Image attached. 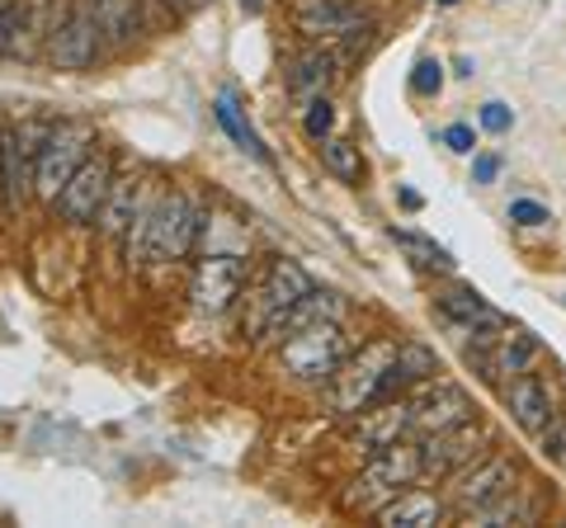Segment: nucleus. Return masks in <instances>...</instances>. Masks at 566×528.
<instances>
[{"label":"nucleus","instance_id":"c756f323","mask_svg":"<svg viewBox=\"0 0 566 528\" xmlns=\"http://www.w3.org/2000/svg\"><path fill=\"white\" fill-rule=\"evenodd\" d=\"M331 128H335V109H331V99L326 95H312V104H307V133L322 142V137H331Z\"/></svg>","mask_w":566,"mask_h":528},{"label":"nucleus","instance_id":"ddd939ff","mask_svg":"<svg viewBox=\"0 0 566 528\" xmlns=\"http://www.w3.org/2000/svg\"><path fill=\"white\" fill-rule=\"evenodd\" d=\"M293 24H297V33H307L316 43H335V39H359L374 20H368V10H359L354 0H297Z\"/></svg>","mask_w":566,"mask_h":528},{"label":"nucleus","instance_id":"0eeeda50","mask_svg":"<svg viewBox=\"0 0 566 528\" xmlns=\"http://www.w3.org/2000/svg\"><path fill=\"white\" fill-rule=\"evenodd\" d=\"M85 147H91V128H85V123H57V128H48L43 151H39V161H33V189H39L43 203L62 199L66 180L85 161Z\"/></svg>","mask_w":566,"mask_h":528},{"label":"nucleus","instance_id":"c85d7f7f","mask_svg":"<svg viewBox=\"0 0 566 528\" xmlns=\"http://www.w3.org/2000/svg\"><path fill=\"white\" fill-rule=\"evenodd\" d=\"M411 91H416V95H424V99H434L439 91H444V66H439L434 57H424V62H416Z\"/></svg>","mask_w":566,"mask_h":528},{"label":"nucleus","instance_id":"6e6552de","mask_svg":"<svg viewBox=\"0 0 566 528\" xmlns=\"http://www.w3.org/2000/svg\"><path fill=\"white\" fill-rule=\"evenodd\" d=\"M109 184H114V156H109V151H95V156H85V161L76 166V175L66 180L62 199L52 203V208H57V213H62L71 226H91V222H99V213H104Z\"/></svg>","mask_w":566,"mask_h":528},{"label":"nucleus","instance_id":"4be33fe9","mask_svg":"<svg viewBox=\"0 0 566 528\" xmlns=\"http://www.w3.org/2000/svg\"><path fill=\"white\" fill-rule=\"evenodd\" d=\"M29 151L20 142V133H0V199H6V213H20L24 193H29Z\"/></svg>","mask_w":566,"mask_h":528},{"label":"nucleus","instance_id":"2f4dec72","mask_svg":"<svg viewBox=\"0 0 566 528\" xmlns=\"http://www.w3.org/2000/svg\"><path fill=\"white\" fill-rule=\"evenodd\" d=\"M510 222H520V226H547V222H553V213H547L543 203H534V199H515V203H510Z\"/></svg>","mask_w":566,"mask_h":528},{"label":"nucleus","instance_id":"1a4fd4ad","mask_svg":"<svg viewBox=\"0 0 566 528\" xmlns=\"http://www.w3.org/2000/svg\"><path fill=\"white\" fill-rule=\"evenodd\" d=\"M245 288V260L241 255H203L189 274V297L193 307L208 316H222L237 307V297Z\"/></svg>","mask_w":566,"mask_h":528},{"label":"nucleus","instance_id":"e433bc0d","mask_svg":"<svg viewBox=\"0 0 566 528\" xmlns=\"http://www.w3.org/2000/svg\"><path fill=\"white\" fill-rule=\"evenodd\" d=\"M439 6H458V0H439Z\"/></svg>","mask_w":566,"mask_h":528},{"label":"nucleus","instance_id":"2eb2a0df","mask_svg":"<svg viewBox=\"0 0 566 528\" xmlns=\"http://www.w3.org/2000/svg\"><path fill=\"white\" fill-rule=\"evenodd\" d=\"M538 340L534 336H524V330H501V336H495V345L486 349L482 359H476V368H482V378L486 382H510V378H520V373H528V368L538 363Z\"/></svg>","mask_w":566,"mask_h":528},{"label":"nucleus","instance_id":"c9c22d12","mask_svg":"<svg viewBox=\"0 0 566 528\" xmlns=\"http://www.w3.org/2000/svg\"><path fill=\"white\" fill-rule=\"evenodd\" d=\"M166 6H170V14H193L199 6H208V0H166Z\"/></svg>","mask_w":566,"mask_h":528},{"label":"nucleus","instance_id":"f257e3e1","mask_svg":"<svg viewBox=\"0 0 566 528\" xmlns=\"http://www.w3.org/2000/svg\"><path fill=\"white\" fill-rule=\"evenodd\" d=\"M203 232V218L193 208L189 193H166L156 203H142V213L128 232V255L147 260V264H166V260H185L193 251V241Z\"/></svg>","mask_w":566,"mask_h":528},{"label":"nucleus","instance_id":"b1692460","mask_svg":"<svg viewBox=\"0 0 566 528\" xmlns=\"http://www.w3.org/2000/svg\"><path fill=\"white\" fill-rule=\"evenodd\" d=\"M322 161H326V170L335 175V180L359 184L364 156H359V147H354V142H345V137H322Z\"/></svg>","mask_w":566,"mask_h":528},{"label":"nucleus","instance_id":"20e7f679","mask_svg":"<svg viewBox=\"0 0 566 528\" xmlns=\"http://www.w3.org/2000/svg\"><path fill=\"white\" fill-rule=\"evenodd\" d=\"M424 477L420 467V448H406V444H392L382 453H368V467L359 472V482H354V490H345V509H378L401 496L406 486H416Z\"/></svg>","mask_w":566,"mask_h":528},{"label":"nucleus","instance_id":"f3484780","mask_svg":"<svg viewBox=\"0 0 566 528\" xmlns=\"http://www.w3.org/2000/svg\"><path fill=\"white\" fill-rule=\"evenodd\" d=\"M411 434V401L397 397V401H382V406L374 411H364L359 415V448L364 453H382V448H392L401 444V439Z\"/></svg>","mask_w":566,"mask_h":528},{"label":"nucleus","instance_id":"dca6fc26","mask_svg":"<svg viewBox=\"0 0 566 528\" xmlns=\"http://www.w3.org/2000/svg\"><path fill=\"white\" fill-rule=\"evenodd\" d=\"M434 373H439V359H434L430 345H416V340L397 345L392 363H387V378H382V392H378V406H382V401H397L406 392H416V387L430 382Z\"/></svg>","mask_w":566,"mask_h":528},{"label":"nucleus","instance_id":"cd10ccee","mask_svg":"<svg viewBox=\"0 0 566 528\" xmlns=\"http://www.w3.org/2000/svg\"><path fill=\"white\" fill-rule=\"evenodd\" d=\"M24 29H29V0H0V57L20 47Z\"/></svg>","mask_w":566,"mask_h":528},{"label":"nucleus","instance_id":"39448f33","mask_svg":"<svg viewBox=\"0 0 566 528\" xmlns=\"http://www.w3.org/2000/svg\"><path fill=\"white\" fill-rule=\"evenodd\" d=\"M312 293H316V284H312V274L303 270V264L297 260H274L270 274H264V284H260V293H255V336L260 340L283 336L289 311Z\"/></svg>","mask_w":566,"mask_h":528},{"label":"nucleus","instance_id":"9b49d317","mask_svg":"<svg viewBox=\"0 0 566 528\" xmlns=\"http://www.w3.org/2000/svg\"><path fill=\"white\" fill-rule=\"evenodd\" d=\"M486 444H491V430L476 425V420H463V425H453V430L424 434L420 467H424V477H453L458 467H468L472 457H482Z\"/></svg>","mask_w":566,"mask_h":528},{"label":"nucleus","instance_id":"72a5a7b5","mask_svg":"<svg viewBox=\"0 0 566 528\" xmlns=\"http://www.w3.org/2000/svg\"><path fill=\"white\" fill-rule=\"evenodd\" d=\"M444 142H449L458 156H468V151L476 147V133L468 128V123H449V128H444Z\"/></svg>","mask_w":566,"mask_h":528},{"label":"nucleus","instance_id":"6ab92c4d","mask_svg":"<svg viewBox=\"0 0 566 528\" xmlns=\"http://www.w3.org/2000/svg\"><path fill=\"white\" fill-rule=\"evenodd\" d=\"M137 213H142V184L133 180V175H114L109 199H104V213H99L104 236H109V241H128Z\"/></svg>","mask_w":566,"mask_h":528},{"label":"nucleus","instance_id":"412c9836","mask_svg":"<svg viewBox=\"0 0 566 528\" xmlns=\"http://www.w3.org/2000/svg\"><path fill=\"white\" fill-rule=\"evenodd\" d=\"M538 515H543V500H538V496H524L520 486H510L505 496H495V500H486V505L468 509V524H476V528H495V524H534Z\"/></svg>","mask_w":566,"mask_h":528},{"label":"nucleus","instance_id":"423d86ee","mask_svg":"<svg viewBox=\"0 0 566 528\" xmlns=\"http://www.w3.org/2000/svg\"><path fill=\"white\" fill-rule=\"evenodd\" d=\"M48 57L57 72H85L99 57V24L91 0H66L62 14L48 24Z\"/></svg>","mask_w":566,"mask_h":528},{"label":"nucleus","instance_id":"bb28decb","mask_svg":"<svg viewBox=\"0 0 566 528\" xmlns=\"http://www.w3.org/2000/svg\"><path fill=\"white\" fill-rule=\"evenodd\" d=\"M392 241L401 245V251L406 255H411L416 264H420V270H453V260H449V251H444V245H434L430 236H420V232H397V226H392Z\"/></svg>","mask_w":566,"mask_h":528},{"label":"nucleus","instance_id":"9d476101","mask_svg":"<svg viewBox=\"0 0 566 528\" xmlns=\"http://www.w3.org/2000/svg\"><path fill=\"white\" fill-rule=\"evenodd\" d=\"M510 486H515V463H510L505 453H482V457H472L468 467H458L449 477V505L468 515V509L505 496Z\"/></svg>","mask_w":566,"mask_h":528},{"label":"nucleus","instance_id":"f704fd0d","mask_svg":"<svg viewBox=\"0 0 566 528\" xmlns=\"http://www.w3.org/2000/svg\"><path fill=\"white\" fill-rule=\"evenodd\" d=\"M495 175H501V161H495V156H476V161H472V180L476 184H491Z\"/></svg>","mask_w":566,"mask_h":528},{"label":"nucleus","instance_id":"393cba45","mask_svg":"<svg viewBox=\"0 0 566 528\" xmlns=\"http://www.w3.org/2000/svg\"><path fill=\"white\" fill-rule=\"evenodd\" d=\"M331 52H303V57L293 62V76H289V85L297 95H322L326 91V81H331Z\"/></svg>","mask_w":566,"mask_h":528},{"label":"nucleus","instance_id":"5701e85b","mask_svg":"<svg viewBox=\"0 0 566 528\" xmlns=\"http://www.w3.org/2000/svg\"><path fill=\"white\" fill-rule=\"evenodd\" d=\"M95 10V24H99V39L114 43V47H128L142 29V14H137V0H91Z\"/></svg>","mask_w":566,"mask_h":528},{"label":"nucleus","instance_id":"f8f14e48","mask_svg":"<svg viewBox=\"0 0 566 528\" xmlns=\"http://www.w3.org/2000/svg\"><path fill=\"white\" fill-rule=\"evenodd\" d=\"M406 401H411V434H420V439L472 420V397L463 392V387L439 382V378L420 382L416 392H406Z\"/></svg>","mask_w":566,"mask_h":528},{"label":"nucleus","instance_id":"a878e982","mask_svg":"<svg viewBox=\"0 0 566 528\" xmlns=\"http://www.w3.org/2000/svg\"><path fill=\"white\" fill-rule=\"evenodd\" d=\"M212 114H218V123L227 128V137H232L237 147H245V151L255 156V161H270V151H264V142L255 137V128H251V123H245V118L237 114V104H232V99L222 95V99H218V109H212Z\"/></svg>","mask_w":566,"mask_h":528},{"label":"nucleus","instance_id":"473e14b6","mask_svg":"<svg viewBox=\"0 0 566 528\" xmlns=\"http://www.w3.org/2000/svg\"><path fill=\"white\" fill-rule=\"evenodd\" d=\"M510 123H515V114H510L505 104H495V99L482 104V128L486 133H510Z\"/></svg>","mask_w":566,"mask_h":528},{"label":"nucleus","instance_id":"7c9ffc66","mask_svg":"<svg viewBox=\"0 0 566 528\" xmlns=\"http://www.w3.org/2000/svg\"><path fill=\"white\" fill-rule=\"evenodd\" d=\"M543 444V457H553V463H566V411H557V420L538 434Z\"/></svg>","mask_w":566,"mask_h":528},{"label":"nucleus","instance_id":"a211bd4d","mask_svg":"<svg viewBox=\"0 0 566 528\" xmlns=\"http://www.w3.org/2000/svg\"><path fill=\"white\" fill-rule=\"evenodd\" d=\"M439 311H444V321H453L463 336H472V330H482V326H505V316L495 311L491 303H482V293L476 288H463V284L439 293Z\"/></svg>","mask_w":566,"mask_h":528},{"label":"nucleus","instance_id":"f03ea898","mask_svg":"<svg viewBox=\"0 0 566 528\" xmlns=\"http://www.w3.org/2000/svg\"><path fill=\"white\" fill-rule=\"evenodd\" d=\"M397 355V340H374L364 345L359 355H349L340 368L331 373L326 382V401H331V415H364L378 406V392H382V378H387V363Z\"/></svg>","mask_w":566,"mask_h":528},{"label":"nucleus","instance_id":"aec40b11","mask_svg":"<svg viewBox=\"0 0 566 528\" xmlns=\"http://www.w3.org/2000/svg\"><path fill=\"white\" fill-rule=\"evenodd\" d=\"M378 519L387 528H434L439 519H444V500L430 496V490H411V486H406L401 496H392L378 509Z\"/></svg>","mask_w":566,"mask_h":528},{"label":"nucleus","instance_id":"4468645a","mask_svg":"<svg viewBox=\"0 0 566 528\" xmlns=\"http://www.w3.org/2000/svg\"><path fill=\"white\" fill-rule=\"evenodd\" d=\"M505 406H510L515 425H520L528 439H538V434L557 420L553 387H547L543 378H534V373H520V378H510V382H505Z\"/></svg>","mask_w":566,"mask_h":528},{"label":"nucleus","instance_id":"7ed1b4c3","mask_svg":"<svg viewBox=\"0 0 566 528\" xmlns=\"http://www.w3.org/2000/svg\"><path fill=\"white\" fill-rule=\"evenodd\" d=\"M279 359L297 382H331L335 368L349 359V336H345L340 316H316V321L289 330Z\"/></svg>","mask_w":566,"mask_h":528}]
</instances>
